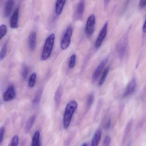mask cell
<instances>
[{
  "label": "cell",
  "mask_w": 146,
  "mask_h": 146,
  "mask_svg": "<svg viewBox=\"0 0 146 146\" xmlns=\"http://www.w3.org/2000/svg\"><path fill=\"white\" fill-rule=\"evenodd\" d=\"M127 38L125 36L120 41L117 45V51L120 58H123L126 53Z\"/></svg>",
  "instance_id": "7"
},
{
  "label": "cell",
  "mask_w": 146,
  "mask_h": 146,
  "mask_svg": "<svg viewBox=\"0 0 146 146\" xmlns=\"http://www.w3.org/2000/svg\"><path fill=\"white\" fill-rule=\"evenodd\" d=\"M55 35L54 33L50 34L46 39L42 53L41 55V60L43 61L48 60L52 53L54 44Z\"/></svg>",
  "instance_id": "2"
},
{
  "label": "cell",
  "mask_w": 146,
  "mask_h": 146,
  "mask_svg": "<svg viewBox=\"0 0 146 146\" xmlns=\"http://www.w3.org/2000/svg\"><path fill=\"white\" fill-rule=\"evenodd\" d=\"M111 142V138L109 135L106 136L104 140L103 146H109Z\"/></svg>",
  "instance_id": "30"
},
{
  "label": "cell",
  "mask_w": 146,
  "mask_h": 146,
  "mask_svg": "<svg viewBox=\"0 0 146 146\" xmlns=\"http://www.w3.org/2000/svg\"><path fill=\"white\" fill-rule=\"evenodd\" d=\"M132 125V122L130 121L129 123L128 124L127 126V128H126V130H125V133H124V140L126 139V137H127L129 133V131H130V129L131 128V127Z\"/></svg>",
  "instance_id": "27"
},
{
  "label": "cell",
  "mask_w": 146,
  "mask_h": 146,
  "mask_svg": "<svg viewBox=\"0 0 146 146\" xmlns=\"http://www.w3.org/2000/svg\"><path fill=\"white\" fill-rule=\"evenodd\" d=\"M42 89H39L37 92L35 97H34V99L33 100V105L37 106L39 104L40 100H41V98H42Z\"/></svg>",
  "instance_id": "19"
},
{
  "label": "cell",
  "mask_w": 146,
  "mask_h": 146,
  "mask_svg": "<svg viewBox=\"0 0 146 146\" xmlns=\"http://www.w3.org/2000/svg\"><path fill=\"white\" fill-rule=\"evenodd\" d=\"M76 61V55L75 54H73L70 58V61L68 64V67L69 69H72L74 67Z\"/></svg>",
  "instance_id": "22"
},
{
  "label": "cell",
  "mask_w": 146,
  "mask_h": 146,
  "mask_svg": "<svg viewBox=\"0 0 146 146\" xmlns=\"http://www.w3.org/2000/svg\"><path fill=\"white\" fill-rule=\"evenodd\" d=\"M28 43L31 50H34L36 44V33L35 32L33 31L31 33L28 38Z\"/></svg>",
  "instance_id": "12"
},
{
  "label": "cell",
  "mask_w": 146,
  "mask_h": 146,
  "mask_svg": "<svg viewBox=\"0 0 146 146\" xmlns=\"http://www.w3.org/2000/svg\"><path fill=\"white\" fill-rule=\"evenodd\" d=\"M95 22V15L93 14L91 15L88 19L85 27V32L87 36L88 37L92 36L94 32Z\"/></svg>",
  "instance_id": "4"
},
{
  "label": "cell",
  "mask_w": 146,
  "mask_h": 146,
  "mask_svg": "<svg viewBox=\"0 0 146 146\" xmlns=\"http://www.w3.org/2000/svg\"><path fill=\"white\" fill-rule=\"evenodd\" d=\"M94 100V96L93 94H91L88 96V98L87 100V106L88 108L91 107V106L92 104L93 103Z\"/></svg>",
  "instance_id": "26"
},
{
  "label": "cell",
  "mask_w": 146,
  "mask_h": 146,
  "mask_svg": "<svg viewBox=\"0 0 146 146\" xmlns=\"http://www.w3.org/2000/svg\"><path fill=\"white\" fill-rule=\"evenodd\" d=\"M7 43L3 45L1 50L0 51V60H2L4 59L7 54Z\"/></svg>",
  "instance_id": "23"
},
{
  "label": "cell",
  "mask_w": 146,
  "mask_h": 146,
  "mask_svg": "<svg viewBox=\"0 0 146 146\" xmlns=\"http://www.w3.org/2000/svg\"><path fill=\"white\" fill-rule=\"evenodd\" d=\"M62 95V87L61 86H59L56 90L54 95L55 103L56 107H58L60 106Z\"/></svg>",
  "instance_id": "15"
},
{
  "label": "cell",
  "mask_w": 146,
  "mask_h": 146,
  "mask_svg": "<svg viewBox=\"0 0 146 146\" xmlns=\"http://www.w3.org/2000/svg\"><path fill=\"white\" fill-rule=\"evenodd\" d=\"M7 33V27L6 25H3L0 26V41L4 36Z\"/></svg>",
  "instance_id": "24"
},
{
  "label": "cell",
  "mask_w": 146,
  "mask_h": 146,
  "mask_svg": "<svg viewBox=\"0 0 146 146\" xmlns=\"http://www.w3.org/2000/svg\"><path fill=\"white\" fill-rule=\"evenodd\" d=\"M81 146H87V145L86 144H85H85H83Z\"/></svg>",
  "instance_id": "36"
},
{
  "label": "cell",
  "mask_w": 146,
  "mask_h": 146,
  "mask_svg": "<svg viewBox=\"0 0 146 146\" xmlns=\"http://www.w3.org/2000/svg\"><path fill=\"white\" fill-rule=\"evenodd\" d=\"M104 3L105 5H107V4L109 3V2H110L111 0H104Z\"/></svg>",
  "instance_id": "34"
},
{
  "label": "cell",
  "mask_w": 146,
  "mask_h": 146,
  "mask_svg": "<svg viewBox=\"0 0 146 146\" xmlns=\"http://www.w3.org/2000/svg\"><path fill=\"white\" fill-rule=\"evenodd\" d=\"M66 0H57L55 7V13L57 15H60L62 13Z\"/></svg>",
  "instance_id": "14"
},
{
  "label": "cell",
  "mask_w": 146,
  "mask_h": 146,
  "mask_svg": "<svg viewBox=\"0 0 146 146\" xmlns=\"http://www.w3.org/2000/svg\"><path fill=\"white\" fill-rule=\"evenodd\" d=\"M108 60H109L108 58H106L104 60H103L96 68L92 77V82L93 83H94L99 77L100 75L103 72L105 66L106 65V63L108 62Z\"/></svg>",
  "instance_id": "6"
},
{
  "label": "cell",
  "mask_w": 146,
  "mask_h": 146,
  "mask_svg": "<svg viewBox=\"0 0 146 146\" xmlns=\"http://www.w3.org/2000/svg\"><path fill=\"white\" fill-rule=\"evenodd\" d=\"M36 116L34 115L32 116L27 121L25 126V133H29L32 127L34 124L35 120H36Z\"/></svg>",
  "instance_id": "18"
},
{
  "label": "cell",
  "mask_w": 146,
  "mask_h": 146,
  "mask_svg": "<svg viewBox=\"0 0 146 146\" xmlns=\"http://www.w3.org/2000/svg\"><path fill=\"white\" fill-rule=\"evenodd\" d=\"M19 9H16L14 13L11 16L10 21V27L12 29H15L18 27V20H19Z\"/></svg>",
  "instance_id": "10"
},
{
  "label": "cell",
  "mask_w": 146,
  "mask_h": 146,
  "mask_svg": "<svg viewBox=\"0 0 146 146\" xmlns=\"http://www.w3.org/2000/svg\"><path fill=\"white\" fill-rule=\"evenodd\" d=\"M111 120L109 119L106 123L105 125V128L106 129H109L111 127Z\"/></svg>",
  "instance_id": "32"
},
{
  "label": "cell",
  "mask_w": 146,
  "mask_h": 146,
  "mask_svg": "<svg viewBox=\"0 0 146 146\" xmlns=\"http://www.w3.org/2000/svg\"><path fill=\"white\" fill-rule=\"evenodd\" d=\"M85 9V3L83 0H82L77 5L75 12V17L77 19H81L83 16Z\"/></svg>",
  "instance_id": "11"
},
{
  "label": "cell",
  "mask_w": 146,
  "mask_h": 146,
  "mask_svg": "<svg viewBox=\"0 0 146 146\" xmlns=\"http://www.w3.org/2000/svg\"><path fill=\"white\" fill-rule=\"evenodd\" d=\"M15 96V91L13 86H10L8 88L3 95V100L9 101L14 98Z\"/></svg>",
  "instance_id": "9"
},
{
  "label": "cell",
  "mask_w": 146,
  "mask_h": 146,
  "mask_svg": "<svg viewBox=\"0 0 146 146\" xmlns=\"http://www.w3.org/2000/svg\"><path fill=\"white\" fill-rule=\"evenodd\" d=\"M36 78V74L35 73H33L30 76L28 84H29V86L30 88L33 87L35 86Z\"/></svg>",
  "instance_id": "21"
},
{
  "label": "cell",
  "mask_w": 146,
  "mask_h": 146,
  "mask_svg": "<svg viewBox=\"0 0 146 146\" xmlns=\"http://www.w3.org/2000/svg\"><path fill=\"white\" fill-rule=\"evenodd\" d=\"M19 139L18 135H14L9 146H18L19 144Z\"/></svg>",
  "instance_id": "25"
},
{
  "label": "cell",
  "mask_w": 146,
  "mask_h": 146,
  "mask_svg": "<svg viewBox=\"0 0 146 146\" xmlns=\"http://www.w3.org/2000/svg\"><path fill=\"white\" fill-rule=\"evenodd\" d=\"M101 139V132L98 130L96 131L92 139L91 146H98Z\"/></svg>",
  "instance_id": "16"
},
{
  "label": "cell",
  "mask_w": 146,
  "mask_h": 146,
  "mask_svg": "<svg viewBox=\"0 0 146 146\" xmlns=\"http://www.w3.org/2000/svg\"><path fill=\"white\" fill-rule=\"evenodd\" d=\"M28 72H29V70L27 67L25 66H24L22 70V76L23 79H26L28 75Z\"/></svg>",
  "instance_id": "28"
},
{
  "label": "cell",
  "mask_w": 146,
  "mask_h": 146,
  "mask_svg": "<svg viewBox=\"0 0 146 146\" xmlns=\"http://www.w3.org/2000/svg\"><path fill=\"white\" fill-rule=\"evenodd\" d=\"M77 106L78 104L75 100H71L67 105L63 116V126L65 129H68L69 127Z\"/></svg>",
  "instance_id": "1"
},
{
  "label": "cell",
  "mask_w": 146,
  "mask_h": 146,
  "mask_svg": "<svg viewBox=\"0 0 146 146\" xmlns=\"http://www.w3.org/2000/svg\"><path fill=\"white\" fill-rule=\"evenodd\" d=\"M5 131V128L4 127H2L0 128V145L3 141Z\"/></svg>",
  "instance_id": "29"
},
{
  "label": "cell",
  "mask_w": 146,
  "mask_h": 146,
  "mask_svg": "<svg viewBox=\"0 0 146 146\" xmlns=\"http://www.w3.org/2000/svg\"><path fill=\"white\" fill-rule=\"evenodd\" d=\"M136 86V81L135 79H133L126 87L123 94V97L126 98L133 94L135 91Z\"/></svg>",
  "instance_id": "8"
},
{
  "label": "cell",
  "mask_w": 146,
  "mask_h": 146,
  "mask_svg": "<svg viewBox=\"0 0 146 146\" xmlns=\"http://www.w3.org/2000/svg\"><path fill=\"white\" fill-rule=\"evenodd\" d=\"M146 6V0H140L139 3V7L140 9H143Z\"/></svg>",
  "instance_id": "31"
},
{
  "label": "cell",
  "mask_w": 146,
  "mask_h": 146,
  "mask_svg": "<svg viewBox=\"0 0 146 146\" xmlns=\"http://www.w3.org/2000/svg\"><path fill=\"white\" fill-rule=\"evenodd\" d=\"M31 146H41L40 133L39 131L35 132L32 138Z\"/></svg>",
  "instance_id": "17"
},
{
  "label": "cell",
  "mask_w": 146,
  "mask_h": 146,
  "mask_svg": "<svg viewBox=\"0 0 146 146\" xmlns=\"http://www.w3.org/2000/svg\"><path fill=\"white\" fill-rule=\"evenodd\" d=\"M132 142L131 141H130V142L129 143V144H128L127 146H132Z\"/></svg>",
  "instance_id": "35"
},
{
  "label": "cell",
  "mask_w": 146,
  "mask_h": 146,
  "mask_svg": "<svg viewBox=\"0 0 146 146\" xmlns=\"http://www.w3.org/2000/svg\"><path fill=\"white\" fill-rule=\"evenodd\" d=\"M108 26V22H106L102 27V29L99 34L95 43V48L97 49L100 48V46L102 45L103 41L106 37L107 33Z\"/></svg>",
  "instance_id": "5"
},
{
  "label": "cell",
  "mask_w": 146,
  "mask_h": 146,
  "mask_svg": "<svg viewBox=\"0 0 146 146\" xmlns=\"http://www.w3.org/2000/svg\"><path fill=\"white\" fill-rule=\"evenodd\" d=\"M142 30H143V32L144 33H146V19L144 25H143Z\"/></svg>",
  "instance_id": "33"
},
{
  "label": "cell",
  "mask_w": 146,
  "mask_h": 146,
  "mask_svg": "<svg viewBox=\"0 0 146 146\" xmlns=\"http://www.w3.org/2000/svg\"><path fill=\"white\" fill-rule=\"evenodd\" d=\"M14 0H7L4 9V15L5 17H8L12 13L13 7Z\"/></svg>",
  "instance_id": "13"
},
{
  "label": "cell",
  "mask_w": 146,
  "mask_h": 146,
  "mask_svg": "<svg viewBox=\"0 0 146 146\" xmlns=\"http://www.w3.org/2000/svg\"><path fill=\"white\" fill-rule=\"evenodd\" d=\"M73 32L72 27L71 25L69 26L67 28L66 31L61 42V48L63 50H65L67 49L70 45Z\"/></svg>",
  "instance_id": "3"
},
{
  "label": "cell",
  "mask_w": 146,
  "mask_h": 146,
  "mask_svg": "<svg viewBox=\"0 0 146 146\" xmlns=\"http://www.w3.org/2000/svg\"><path fill=\"white\" fill-rule=\"evenodd\" d=\"M109 70H110V68H109V67H107L104 70L102 76H101V78H100V80L99 81V86H101L104 84L106 79V76H107L108 73H109Z\"/></svg>",
  "instance_id": "20"
}]
</instances>
